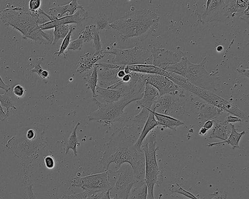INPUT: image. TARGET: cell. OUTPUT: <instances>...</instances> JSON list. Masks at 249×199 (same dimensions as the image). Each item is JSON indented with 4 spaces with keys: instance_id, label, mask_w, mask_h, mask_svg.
Returning a JSON list of instances; mask_svg holds the SVG:
<instances>
[{
    "instance_id": "cell-45",
    "label": "cell",
    "mask_w": 249,
    "mask_h": 199,
    "mask_svg": "<svg viewBox=\"0 0 249 199\" xmlns=\"http://www.w3.org/2000/svg\"><path fill=\"white\" fill-rule=\"evenodd\" d=\"M41 1L40 0H31L29 1V11L35 12L40 9Z\"/></svg>"
},
{
    "instance_id": "cell-6",
    "label": "cell",
    "mask_w": 249,
    "mask_h": 199,
    "mask_svg": "<svg viewBox=\"0 0 249 199\" xmlns=\"http://www.w3.org/2000/svg\"><path fill=\"white\" fill-rule=\"evenodd\" d=\"M171 80L184 90L195 94L205 100L208 103L239 117L242 121H249V117L248 114L240 110L236 105L216 95L212 91L194 85L183 77L179 81L172 78Z\"/></svg>"
},
{
    "instance_id": "cell-26",
    "label": "cell",
    "mask_w": 249,
    "mask_h": 199,
    "mask_svg": "<svg viewBox=\"0 0 249 199\" xmlns=\"http://www.w3.org/2000/svg\"><path fill=\"white\" fill-rule=\"evenodd\" d=\"M230 126L231 128V131L229 134V136L226 140L216 143H210L207 144V146L208 147H212L213 146L227 143L228 144L231 145L233 149L239 148V141L241 137L246 133L245 131H243L240 133H238L236 131L233 124L230 123Z\"/></svg>"
},
{
    "instance_id": "cell-28",
    "label": "cell",
    "mask_w": 249,
    "mask_h": 199,
    "mask_svg": "<svg viewBox=\"0 0 249 199\" xmlns=\"http://www.w3.org/2000/svg\"><path fill=\"white\" fill-rule=\"evenodd\" d=\"M147 188L146 184L143 181L136 182L132 186L128 196L129 199H146Z\"/></svg>"
},
{
    "instance_id": "cell-49",
    "label": "cell",
    "mask_w": 249,
    "mask_h": 199,
    "mask_svg": "<svg viewBox=\"0 0 249 199\" xmlns=\"http://www.w3.org/2000/svg\"><path fill=\"white\" fill-rule=\"evenodd\" d=\"M110 195V189H108L99 194L96 199H116L114 197L111 198Z\"/></svg>"
},
{
    "instance_id": "cell-34",
    "label": "cell",
    "mask_w": 249,
    "mask_h": 199,
    "mask_svg": "<svg viewBox=\"0 0 249 199\" xmlns=\"http://www.w3.org/2000/svg\"><path fill=\"white\" fill-rule=\"evenodd\" d=\"M96 30L99 31L100 30H106L109 29V20L107 15L101 13H99L95 18Z\"/></svg>"
},
{
    "instance_id": "cell-2",
    "label": "cell",
    "mask_w": 249,
    "mask_h": 199,
    "mask_svg": "<svg viewBox=\"0 0 249 199\" xmlns=\"http://www.w3.org/2000/svg\"><path fill=\"white\" fill-rule=\"evenodd\" d=\"M45 129L42 123L31 124L21 128L5 144L15 156L21 159L24 171L47 144L43 137Z\"/></svg>"
},
{
    "instance_id": "cell-10",
    "label": "cell",
    "mask_w": 249,
    "mask_h": 199,
    "mask_svg": "<svg viewBox=\"0 0 249 199\" xmlns=\"http://www.w3.org/2000/svg\"><path fill=\"white\" fill-rule=\"evenodd\" d=\"M71 186L82 188L88 195L93 196L110 188L107 171L85 177L76 176L71 181Z\"/></svg>"
},
{
    "instance_id": "cell-24",
    "label": "cell",
    "mask_w": 249,
    "mask_h": 199,
    "mask_svg": "<svg viewBox=\"0 0 249 199\" xmlns=\"http://www.w3.org/2000/svg\"><path fill=\"white\" fill-rule=\"evenodd\" d=\"M149 110V114L145 124L142 131L140 137L134 144L135 147L139 149H141L142 143L148 133L158 125L152 111L150 109Z\"/></svg>"
},
{
    "instance_id": "cell-18",
    "label": "cell",
    "mask_w": 249,
    "mask_h": 199,
    "mask_svg": "<svg viewBox=\"0 0 249 199\" xmlns=\"http://www.w3.org/2000/svg\"><path fill=\"white\" fill-rule=\"evenodd\" d=\"M226 13L228 18L236 16L240 18L249 16V0H230L226 3Z\"/></svg>"
},
{
    "instance_id": "cell-46",
    "label": "cell",
    "mask_w": 249,
    "mask_h": 199,
    "mask_svg": "<svg viewBox=\"0 0 249 199\" xmlns=\"http://www.w3.org/2000/svg\"><path fill=\"white\" fill-rule=\"evenodd\" d=\"M96 65L100 67L104 68V69H118L120 68L122 66H119L113 64L106 63L104 62H100L99 63H96Z\"/></svg>"
},
{
    "instance_id": "cell-54",
    "label": "cell",
    "mask_w": 249,
    "mask_h": 199,
    "mask_svg": "<svg viewBox=\"0 0 249 199\" xmlns=\"http://www.w3.org/2000/svg\"><path fill=\"white\" fill-rule=\"evenodd\" d=\"M214 120H207L204 124L203 127L206 129L207 130H209L211 129L214 124Z\"/></svg>"
},
{
    "instance_id": "cell-30",
    "label": "cell",
    "mask_w": 249,
    "mask_h": 199,
    "mask_svg": "<svg viewBox=\"0 0 249 199\" xmlns=\"http://www.w3.org/2000/svg\"><path fill=\"white\" fill-rule=\"evenodd\" d=\"M79 125L80 122H77L68 139V141L66 144L65 154H67L69 152L70 149H72L73 152L74 156L76 157L77 156L76 147L77 146L79 145V143L78 141L76 131Z\"/></svg>"
},
{
    "instance_id": "cell-11",
    "label": "cell",
    "mask_w": 249,
    "mask_h": 199,
    "mask_svg": "<svg viewBox=\"0 0 249 199\" xmlns=\"http://www.w3.org/2000/svg\"><path fill=\"white\" fill-rule=\"evenodd\" d=\"M206 59L205 57L200 63L197 64H193L188 61L185 78L194 85L212 91L215 90V78L205 69L204 65Z\"/></svg>"
},
{
    "instance_id": "cell-13",
    "label": "cell",
    "mask_w": 249,
    "mask_h": 199,
    "mask_svg": "<svg viewBox=\"0 0 249 199\" xmlns=\"http://www.w3.org/2000/svg\"><path fill=\"white\" fill-rule=\"evenodd\" d=\"M197 20L203 24L213 21H225L228 19L226 2L223 0L206 1V7L202 14L195 12Z\"/></svg>"
},
{
    "instance_id": "cell-55",
    "label": "cell",
    "mask_w": 249,
    "mask_h": 199,
    "mask_svg": "<svg viewBox=\"0 0 249 199\" xmlns=\"http://www.w3.org/2000/svg\"><path fill=\"white\" fill-rule=\"evenodd\" d=\"M8 116H7L6 114V113L4 112V111L3 110V108L0 104V120L1 121L4 120Z\"/></svg>"
},
{
    "instance_id": "cell-29",
    "label": "cell",
    "mask_w": 249,
    "mask_h": 199,
    "mask_svg": "<svg viewBox=\"0 0 249 199\" xmlns=\"http://www.w3.org/2000/svg\"><path fill=\"white\" fill-rule=\"evenodd\" d=\"M230 133L227 124L220 122L215 123L208 138H218L225 141L228 138Z\"/></svg>"
},
{
    "instance_id": "cell-44",
    "label": "cell",
    "mask_w": 249,
    "mask_h": 199,
    "mask_svg": "<svg viewBox=\"0 0 249 199\" xmlns=\"http://www.w3.org/2000/svg\"><path fill=\"white\" fill-rule=\"evenodd\" d=\"M13 92L18 97H22L25 94V90L21 85L17 84L13 87Z\"/></svg>"
},
{
    "instance_id": "cell-20",
    "label": "cell",
    "mask_w": 249,
    "mask_h": 199,
    "mask_svg": "<svg viewBox=\"0 0 249 199\" xmlns=\"http://www.w3.org/2000/svg\"><path fill=\"white\" fill-rule=\"evenodd\" d=\"M159 97L158 90L152 85L145 83L143 96L137 101V105L147 110L150 109Z\"/></svg>"
},
{
    "instance_id": "cell-4",
    "label": "cell",
    "mask_w": 249,
    "mask_h": 199,
    "mask_svg": "<svg viewBox=\"0 0 249 199\" xmlns=\"http://www.w3.org/2000/svg\"><path fill=\"white\" fill-rule=\"evenodd\" d=\"M0 12L2 15L0 20L20 32L23 39H30L38 44L52 43L53 35L45 33L38 27L47 21L39 17L37 10L26 12L21 7H16L6 8Z\"/></svg>"
},
{
    "instance_id": "cell-8",
    "label": "cell",
    "mask_w": 249,
    "mask_h": 199,
    "mask_svg": "<svg viewBox=\"0 0 249 199\" xmlns=\"http://www.w3.org/2000/svg\"><path fill=\"white\" fill-rule=\"evenodd\" d=\"M107 172L110 185V194H113L116 199H128L130 191L136 182L130 165L124 163L117 171L108 170Z\"/></svg>"
},
{
    "instance_id": "cell-21",
    "label": "cell",
    "mask_w": 249,
    "mask_h": 199,
    "mask_svg": "<svg viewBox=\"0 0 249 199\" xmlns=\"http://www.w3.org/2000/svg\"><path fill=\"white\" fill-rule=\"evenodd\" d=\"M96 95H98L103 100V103H110L117 101L123 97L126 92L120 88L114 90L105 88L97 85L95 88Z\"/></svg>"
},
{
    "instance_id": "cell-36",
    "label": "cell",
    "mask_w": 249,
    "mask_h": 199,
    "mask_svg": "<svg viewBox=\"0 0 249 199\" xmlns=\"http://www.w3.org/2000/svg\"><path fill=\"white\" fill-rule=\"evenodd\" d=\"M169 190L171 192L181 194L190 199H200L189 191L184 190L177 183L170 185Z\"/></svg>"
},
{
    "instance_id": "cell-42",
    "label": "cell",
    "mask_w": 249,
    "mask_h": 199,
    "mask_svg": "<svg viewBox=\"0 0 249 199\" xmlns=\"http://www.w3.org/2000/svg\"><path fill=\"white\" fill-rule=\"evenodd\" d=\"M68 7H69V4H66L64 5H56L53 8L49 9V12H51L52 11H56L58 13L56 17L57 18H61L62 17V16L67 12H68Z\"/></svg>"
},
{
    "instance_id": "cell-7",
    "label": "cell",
    "mask_w": 249,
    "mask_h": 199,
    "mask_svg": "<svg viewBox=\"0 0 249 199\" xmlns=\"http://www.w3.org/2000/svg\"><path fill=\"white\" fill-rule=\"evenodd\" d=\"M142 150L145 157L144 181L147 188L146 199H155L154 187L158 182L160 170L156 160V135L155 131L146 136L142 143Z\"/></svg>"
},
{
    "instance_id": "cell-35",
    "label": "cell",
    "mask_w": 249,
    "mask_h": 199,
    "mask_svg": "<svg viewBox=\"0 0 249 199\" xmlns=\"http://www.w3.org/2000/svg\"><path fill=\"white\" fill-rule=\"evenodd\" d=\"M0 103L1 106L5 107L6 109V114L7 116H9V110L10 108H13L16 110L14 99L6 93L3 94H0Z\"/></svg>"
},
{
    "instance_id": "cell-23",
    "label": "cell",
    "mask_w": 249,
    "mask_h": 199,
    "mask_svg": "<svg viewBox=\"0 0 249 199\" xmlns=\"http://www.w3.org/2000/svg\"><path fill=\"white\" fill-rule=\"evenodd\" d=\"M131 71H134L143 73L150 74H158L163 75L169 78L170 76V73L167 72L153 65H135L127 66Z\"/></svg>"
},
{
    "instance_id": "cell-50",
    "label": "cell",
    "mask_w": 249,
    "mask_h": 199,
    "mask_svg": "<svg viewBox=\"0 0 249 199\" xmlns=\"http://www.w3.org/2000/svg\"><path fill=\"white\" fill-rule=\"evenodd\" d=\"M212 195L214 196L211 199H227V193L225 191L219 193L218 192H216Z\"/></svg>"
},
{
    "instance_id": "cell-12",
    "label": "cell",
    "mask_w": 249,
    "mask_h": 199,
    "mask_svg": "<svg viewBox=\"0 0 249 199\" xmlns=\"http://www.w3.org/2000/svg\"><path fill=\"white\" fill-rule=\"evenodd\" d=\"M150 110L159 114L175 117L185 112V102L183 97L165 94L159 97Z\"/></svg>"
},
{
    "instance_id": "cell-9",
    "label": "cell",
    "mask_w": 249,
    "mask_h": 199,
    "mask_svg": "<svg viewBox=\"0 0 249 199\" xmlns=\"http://www.w3.org/2000/svg\"><path fill=\"white\" fill-rule=\"evenodd\" d=\"M104 53L114 54L115 57L112 58V64L119 66L152 65L153 57L150 50L142 47L123 49H113L111 50H105Z\"/></svg>"
},
{
    "instance_id": "cell-58",
    "label": "cell",
    "mask_w": 249,
    "mask_h": 199,
    "mask_svg": "<svg viewBox=\"0 0 249 199\" xmlns=\"http://www.w3.org/2000/svg\"><path fill=\"white\" fill-rule=\"evenodd\" d=\"M208 130L204 128V127L201 128V129L199 130L198 134L200 135H205L207 133Z\"/></svg>"
},
{
    "instance_id": "cell-19",
    "label": "cell",
    "mask_w": 249,
    "mask_h": 199,
    "mask_svg": "<svg viewBox=\"0 0 249 199\" xmlns=\"http://www.w3.org/2000/svg\"><path fill=\"white\" fill-rule=\"evenodd\" d=\"M104 51L105 50L102 49L99 51H95L93 54L88 52L84 55L80 56V61L77 65L76 71L79 73H82L84 71L89 70L94 66L98 60L104 57Z\"/></svg>"
},
{
    "instance_id": "cell-51",
    "label": "cell",
    "mask_w": 249,
    "mask_h": 199,
    "mask_svg": "<svg viewBox=\"0 0 249 199\" xmlns=\"http://www.w3.org/2000/svg\"><path fill=\"white\" fill-rule=\"evenodd\" d=\"M27 191L29 199H37L33 192L32 184H30L28 185L27 187Z\"/></svg>"
},
{
    "instance_id": "cell-27",
    "label": "cell",
    "mask_w": 249,
    "mask_h": 199,
    "mask_svg": "<svg viewBox=\"0 0 249 199\" xmlns=\"http://www.w3.org/2000/svg\"><path fill=\"white\" fill-rule=\"evenodd\" d=\"M180 52L182 55L181 60L178 62L168 66L165 71L179 75L185 78L189 60L185 53L182 51Z\"/></svg>"
},
{
    "instance_id": "cell-40",
    "label": "cell",
    "mask_w": 249,
    "mask_h": 199,
    "mask_svg": "<svg viewBox=\"0 0 249 199\" xmlns=\"http://www.w3.org/2000/svg\"><path fill=\"white\" fill-rule=\"evenodd\" d=\"M83 40L80 35L79 37L73 41H71L67 48V50H81L83 44Z\"/></svg>"
},
{
    "instance_id": "cell-37",
    "label": "cell",
    "mask_w": 249,
    "mask_h": 199,
    "mask_svg": "<svg viewBox=\"0 0 249 199\" xmlns=\"http://www.w3.org/2000/svg\"><path fill=\"white\" fill-rule=\"evenodd\" d=\"M98 195L89 196L83 191L82 192L73 193L70 195H63L62 199H96Z\"/></svg>"
},
{
    "instance_id": "cell-53",
    "label": "cell",
    "mask_w": 249,
    "mask_h": 199,
    "mask_svg": "<svg viewBox=\"0 0 249 199\" xmlns=\"http://www.w3.org/2000/svg\"><path fill=\"white\" fill-rule=\"evenodd\" d=\"M0 88L2 89L5 91L7 92L10 89V85L4 83L0 75Z\"/></svg>"
},
{
    "instance_id": "cell-17",
    "label": "cell",
    "mask_w": 249,
    "mask_h": 199,
    "mask_svg": "<svg viewBox=\"0 0 249 199\" xmlns=\"http://www.w3.org/2000/svg\"><path fill=\"white\" fill-rule=\"evenodd\" d=\"M125 66H122L120 68L110 69H104L97 66V83L98 84L107 86L108 87L121 81V80L118 77L117 73L121 69H124Z\"/></svg>"
},
{
    "instance_id": "cell-39",
    "label": "cell",
    "mask_w": 249,
    "mask_h": 199,
    "mask_svg": "<svg viewBox=\"0 0 249 199\" xmlns=\"http://www.w3.org/2000/svg\"><path fill=\"white\" fill-rule=\"evenodd\" d=\"M84 42L87 43L93 39L92 24L87 26L80 34Z\"/></svg>"
},
{
    "instance_id": "cell-32",
    "label": "cell",
    "mask_w": 249,
    "mask_h": 199,
    "mask_svg": "<svg viewBox=\"0 0 249 199\" xmlns=\"http://www.w3.org/2000/svg\"><path fill=\"white\" fill-rule=\"evenodd\" d=\"M73 26L72 25L65 24L54 28L53 45H54L59 39H64Z\"/></svg>"
},
{
    "instance_id": "cell-61",
    "label": "cell",
    "mask_w": 249,
    "mask_h": 199,
    "mask_svg": "<svg viewBox=\"0 0 249 199\" xmlns=\"http://www.w3.org/2000/svg\"><path fill=\"white\" fill-rule=\"evenodd\" d=\"M162 194L161 193H160L159 194V199H161V197H162Z\"/></svg>"
},
{
    "instance_id": "cell-48",
    "label": "cell",
    "mask_w": 249,
    "mask_h": 199,
    "mask_svg": "<svg viewBox=\"0 0 249 199\" xmlns=\"http://www.w3.org/2000/svg\"><path fill=\"white\" fill-rule=\"evenodd\" d=\"M241 121L239 117L232 115H230L226 117L224 122L228 124L231 122H241Z\"/></svg>"
},
{
    "instance_id": "cell-22",
    "label": "cell",
    "mask_w": 249,
    "mask_h": 199,
    "mask_svg": "<svg viewBox=\"0 0 249 199\" xmlns=\"http://www.w3.org/2000/svg\"><path fill=\"white\" fill-rule=\"evenodd\" d=\"M197 105L199 110L197 119L199 120H210L219 116L224 112L222 109L209 103L198 102Z\"/></svg>"
},
{
    "instance_id": "cell-5",
    "label": "cell",
    "mask_w": 249,
    "mask_h": 199,
    "mask_svg": "<svg viewBox=\"0 0 249 199\" xmlns=\"http://www.w3.org/2000/svg\"><path fill=\"white\" fill-rule=\"evenodd\" d=\"M143 95V92L131 89H129L120 100L113 102H100L93 98L92 101L97 105L98 109L89 114L88 119L89 121H96L106 125H110L115 122L126 121L128 118L124 111V108L131 102L141 100Z\"/></svg>"
},
{
    "instance_id": "cell-47",
    "label": "cell",
    "mask_w": 249,
    "mask_h": 199,
    "mask_svg": "<svg viewBox=\"0 0 249 199\" xmlns=\"http://www.w3.org/2000/svg\"><path fill=\"white\" fill-rule=\"evenodd\" d=\"M46 166L49 169L53 168L54 166V160L51 156H47L44 158Z\"/></svg>"
},
{
    "instance_id": "cell-60",
    "label": "cell",
    "mask_w": 249,
    "mask_h": 199,
    "mask_svg": "<svg viewBox=\"0 0 249 199\" xmlns=\"http://www.w3.org/2000/svg\"><path fill=\"white\" fill-rule=\"evenodd\" d=\"M223 50V47L221 46H218L217 48H216V50L217 51H221V50Z\"/></svg>"
},
{
    "instance_id": "cell-14",
    "label": "cell",
    "mask_w": 249,
    "mask_h": 199,
    "mask_svg": "<svg viewBox=\"0 0 249 199\" xmlns=\"http://www.w3.org/2000/svg\"><path fill=\"white\" fill-rule=\"evenodd\" d=\"M146 83L155 87L158 90L160 96L171 94L184 97V90L164 76L148 74Z\"/></svg>"
},
{
    "instance_id": "cell-52",
    "label": "cell",
    "mask_w": 249,
    "mask_h": 199,
    "mask_svg": "<svg viewBox=\"0 0 249 199\" xmlns=\"http://www.w3.org/2000/svg\"><path fill=\"white\" fill-rule=\"evenodd\" d=\"M43 70V69L40 66V63H38L33 69H30V71L32 72H36L40 76Z\"/></svg>"
},
{
    "instance_id": "cell-16",
    "label": "cell",
    "mask_w": 249,
    "mask_h": 199,
    "mask_svg": "<svg viewBox=\"0 0 249 199\" xmlns=\"http://www.w3.org/2000/svg\"><path fill=\"white\" fill-rule=\"evenodd\" d=\"M88 17V12L84 9H79L72 15H67L54 20L47 21L44 24L39 25L38 27L41 30L43 31L54 28L61 25L69 24L73 23L78 24Z\"/></svg>"
},
{
    "instance_id": "cell-33",
    "label": "cell",
    "mask_w": 249,
    "mask_h": 199,
    "mask_svg": "<svg viewBox=\"0 0 249 199\" xmlns=\"http://www.w3.org/2000/svg\"><path fill=\"white\" fill-rule=\"evenodd\" d=\"M75 28V26H74L69 31L68 34L63 39V41L60 47V49L58 51H56L54 54H57L59 56L60 54H62L64 55V58H66L67 54L66 50L70 43L71 38L72 37L73 30Z\"/></svg>"
},
{
    "instance_id": "cell-1",
    "label": "cell",
    "mask_w": 249,
    "mask_h": 199,
    "mask_svg": "<svg viewBox=\"0 0 249 199\" xmlns=\"http://www.w3.org/2000/svg\"><path fill=\"white\" fill-rule=\"evenodd\" d=\"M134 139L124 130H118L112 133L105 146L100 160L105 171L113 163L116 168L127 163L131 166L136 182L143 181L145 176V157L142 149L134 146Z\"/></svg>"
},
{
    "instance_id": "cell-15",
    "label": "cell",
    "mask_w": 249,
    "mask_h": 199,
    "mask_svg": "<svg viewBox=\"0 0 249 199\" xmlns=\"http://www.w3.org/2000/svg\"><path fill=\"white\" fill-rule=\"evenodd\" d=\"M152 57V65L164 70L170 65L179 61L177 53L164 49L153 47L150 50Z\"/></svg>"
},
{
    "instance_id": "cell-3",
    "label": "cell",
    "mask_w": 249,
    "mask_h": 199,
    "mask_svg": "<svg viewBox=\"0 0 249 199\" xmlns=\"http://www.w3.org/2000/svg\"><path fill=\"white\" fill-rule=\"evenodd\" d=\"M160 17L147 9H130L119 19L109 24L116 30L123 42L136 36L142 41L151 34L159 25Z\"/></svg>"
},
{
    "instance_id": "cell-31",
    "label": "cell",
    "mask_w": 249,
    "mask_h": 199,
    "mask_svg": "<svg viewBox=\"0 0 249 199\" xmlns=\"http://www.w3.org/2000/svg\"><path fill=\"white\" fill-rule=\"evenodd\" d=\"M97 66L95 64L92 72L87 74L86 77L83 78L86 81L85 85L90 88L92 93L93 98H96L97 95L95 93V88L97 86Z\"/></svg>"
},
{
    "instance_id": "cell-57",
    "label": "cell",
    "mask_w": 249,
    "mask_h": 199,
    "mask_svg": "<svg viewBox=\"0 0 249 199\" xmlns=\"http://www.w3.org/2000/svg\"><path fill=\"white\" fill-rule=\"evenodd\" d=\"M49 76V73L46 70H43L41 72L40 77L43 79H47Z\"/></svg>"
},
{
    "instance_id": "cell-25",
    "label": "cell",
    "mask_w": 249,
    "mask_h": 199,
    "mask_svg": "<svg viewBox=\"0 0 249 199\" xmlns=\"http://www.w3.org/2000/svg\"><path fill=\"white\" fill-rule=\"evenodd\" d=\"M152 112L155 117L157 118L158 125H161L164 128H168L173 131H176L178 127L183 125L184 124L182 122L175 117L153 111Z\"/></svg>"
},
{
    "instance_id": "cell-41",
    "label": "cell",
    "mask_w": 249,
    "mask_h": 199,
    "mask_svg": "<svg viewBox=\"0 0 249 199\" xmlns=\"http://www.w3.org/2000/svg\"><path fill=\"white\" fill-rule=\"evenodd\" d=\"M149 110L142 108L141 111L134 117L133 120L137 122L146 121L149 114Z\"/></svg>"
},
{
    "instance_id": "cell-38",
    "label": "cell",
    "mask_w": 249,
    "mask_h": 199,
    "mask_svg": "<svg viewBox=\"0 0 249 199\" xmlns=\"http://www.w3.org/2000/svg\"><path fill=\"white\" fill-rule=\"evenodd\" d=\"M92 31L93 35V47L95 50V51H98L101 50L102 48L101 46L99 31L96 30V26L94 24H92Z\"/></svg>"
},
{
    "instance_id": "cell-62",
    "label": "cell",
    "mask_w": 249,
    "mask_h": 199,
    "mask_svg": "<svg viewBox=\"0 0 249 199\" xmlns=\"http://www.w3.org/2000/svg\"><path fill=\"white\" fill-rule=\"evenodd\" d=\"M1 17H2V15H1V12H0V19Z\"/></svg>"
},
{
    "instance_id": "cell-56",
    "label": "cell",
    "mask_w": 249,
    "mask_h": 199,
    "mask_svg": "<svg viewBox=\"0 0 249 199\" xmlns=\"http://www.w3.org/2000/svg\"><path fill=\"white\" fill-rule=\"evenodd\" d=\"M237 70L241 73L242 74L247 76L248 78H249V69L248 68L247 69H242V68H237Z\"/></svg>"
},
{
    "instance_id": "cell-59",
    "label": "cell",
    "mask_w": 249,
    "mask_h": 199,
    "mask_svg": "<svg viewBox=\"0 0 249 199\" xmlns=\"http://www.w3.org/2000/svg\"><path fill=\"white\" fill-rule=\"evenodd\" d=\"M126 74L125 73L124 71V69H121L117 73V75H118V77L121 79L122 80V78Z\"/></svg>"
},
{
    "instance_id": "cell-43",
    "label": "cell",
    "mask_w": 249,
    "mask_h": 199,
    "mask_svg": "<svg viewBox=\"0 0 249 199\" xmlns=\"http://www.w3.org/2000/svg\"><path fill=\"white\" fill-rule=\"evenodd\" d=\"M68 4L69 16L72 15L77 9H84L82 5L79 4L76 0H72Z\"/></svg>"
}]
</instances>
